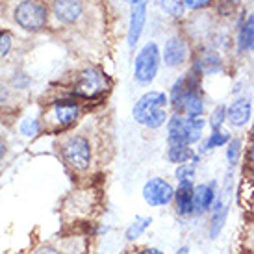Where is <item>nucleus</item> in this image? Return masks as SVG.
<instances>
[{
	"instance_id": "obj_23",
	"label": "nucleus",
	"mask_w": 254,
	"mask_h": 254,
	"mask_svg": "<svg viewBox=\"0 0 254 254\" xmlns=\"http://www.w3.org/2000/svg\"><path fill=\"white\" fill-rule=\"evenodd\" d=\"M195 169H197V165H195V163H182V165H177L175 177H177L178 184L180 182H193V178H195Z\"/></svg>"
},
{
	"instance_id": "obj_8",
	"label": "nucleus",
	"mask_w": 254,
	"mask_h": 254,
	"mask_svg": "<svg viewBox=\"0 0 254 254\" xmlns=\"http://www.w3.org/2000/svg\"><path fill=\"white\" fill-rule=\"evenodd\" d=\"M141 195L143 200L150 208H160V206H167L175 198V188L165 178L154 177L148 178L147 182H145Z\"/></svg>"
},
{
	"instance_id": "obj_17",
	"label": "nucleus",
	"mask_w": 254,
	"mask_h": 254,
	"mask_svg": "<svg viewBox=\"0 0 254 254\" xmlns=\"http://www.w3.org/2000/svg\"><path fill=\"white\" fill-rule=\"evenodd\" d=\"M232 139V134L225 130V128H217V130H212L210 135L206 137L204 141L200 143V148H198V154H206L210 150H215V148L226 147L228 141Z\"/></svg>"
},
{
	"instance_id": "obj_1",
	"label": "nucleus",
	"mask_w": 254,
	"mask_h": 254,
	"mask_svg": "<svg viewBox=\"0 0 254 254\" xmlns=\"http://www.w3.org/2000/svg\"><path fill=\"white\" fill-rule=\"evenodd\" d=\"M169 104L175 113L188 117H202L206 112L204 93H202V74L190 69L175 80L169 93Z\"/></svg>"
},
{
	"instance_id": "obj_32",
	"label": "nucleus",
	"mask_w": 254,
	"mask_h": 254,
	"mask_svg": "<svg viewBox=\"0 0 254 254\" xmlns=\"http://www.w3.org/2000/svg\"><path fill=\"white\" fill-rule=\"evenodd\" d=\"M139 254H163V253L160 251V249H143Z\"/></svg>"
},
{
	"instance_id": "obj_14",
	"label": "nucleus",
	"mask_w": 254,
	"mask_h": 254,
	"mask_svg": "<svg viewBox=\"0 0 254 254\" xmlns=\"http://www.w3.org/2000/svg\"><path fill=\"white\" fill-rule=\"evenodd\" d=\"M251 115H253V102H251V99H247V97H238L228 106V117H226V121L234 128H243L249 125Z\"/></svg>"
},
{
	"instance_id": "obj_9",
	"label": "nucleus",
	"mask_w": 254,
	"mask_h": 254,
	"mask_svg": "<svg viewBox=\"0 0 254 254\" xmlns=\"http://www.w3.org/2000/svg\"><path fill=\"white\" fill-rule=\"evenodd\" d=\"M191 56L190 43L182 36H171L165 39L162 49V64L169 69H178L188 64Z\"/></svg>"
},
{
	"instance_id": "obj_27",
	"label": "nucleus",
	"mask_w": 254,
	"mask_h": 254,
	"mask_svg": "<svg viewBox=\"0 0 254 254\" xmlns=\"http://www.w3.org/2000/svg\"><path fill=\"white\" fill-rule=\"evenodd\" d=\"M184 4L186 9H190V11H198V9H204V7L212 6L215 0H180Z\"/></svg>"
},
{
	"instance_id": "obj_13",
	"label": "nucleus",
	"mask_w": 254,
	"mask_h": 254,
	"mask_svg": "<svg viewBox=\"0 0 254 254\" xmlns=\"http://www.w3.org/2000/svg\"><path fill=\"white\" fill-rule=\"evenodd\" d=\"M215 200H217L215 182L198 184L193 188V213L195 215H204L206 212H210Z\"/></svg>"
},
{
	"instance_id": "obj_28",
	"label": "nucleus",
	"mask_w": 254,
	"mask_h": 254,
	"mask_svg": "<svg viewBox=\"0 0 254 254\" xmlns=\"http://www.w3.org/2000/svg\"><path fill=\"white\" fill-rule=\"evenodd\" d=\"M9 102H11V91L6 85H0V106H6Z\"/></svg>"
},
{
	"instance_id": "obj_20",
	"label": "nucleus",
	"mask_w": 254,
	"mask_h": 254,
	"mask_svg": "<svg viewBox=\"0 0 254 254\" xmlns=\"http://www.w3.org/2000/svg\"><path fill=\"white\" fill-rule=\"evenodd\" d=\"M152 223V219L150 217H145V215H137V217L132 221V225L127 228V240L128 241H135L137 238H141L145 230H147L148 226Z\"/></svg>"
},
{
	"instance_id": "obj_29",
	"label": "nucleus",
	"mask_w": 254,
	"mask_h": 254,
	"mask_svg": "<svg viewBox=\"0 0 254 254\" xmlns=\"http://www.w3.org/2000/svg\"><path fill=\"white\" fill-rule=\"evenodd\" d=\"M6 156H7V143H6V139L0 135V163L6 160Z\"/></svg>"
},
{
	"instance_id": "obj_31",
	"label": "nucleus",
	"mask_w": 254,
	"mask_h": 254,
	"mask_svg": "<svg viewBox=\"0 0 254 254\" xmlns=\"http://www.w3.org/2000/svg\"><path fill=\"white\" fill-rule=\"evenodd\" d=\"M249 162H251V165L254 167V139H253V143H251V147H249Z\"/></svg>"
},
{
	"instance_id": "obj_5",
	"label": "nucleus",
	"mask_w": 254,
	"mask_h": 254,
	"mask_svg": "<svg viewBox=\"0 0 254 254\" xmlns=\"http://www.w3.org/2000/svg\"><path fill=\"white\" fill-rule=\"evenodd\" d=\"M80 102L74 99H58L50 102L43 115V128L52 134L65 132L74 125L80 117Z\"/></svg>"
},
{
	"instance_id": "obj_16",
	"label": "nucleus",
	"mask_w": 254,
	"mask_h": 254,
	"mask_svg": "<svg viewBox=\"0 0 254 254\" xmlns=\"http://www.w3.org/2000/svg\"><path fill=\"white\" fill-rule=\"evenodd\" d=\"M167 160L175 165H182V163H195L197 165L198 160H200V154H197L191 148V145H169Z\"/></svg>"
},
{
	"instance_id": "obj_24",
	"label": "nucleus",
	"mask_w": 254,
	"mask_h": 254,
	"mask_svg": "<svg viewBox=\"0 0 254 254\" xmlns=\"http://www.w3.org/2000/svg\"><path fill=\"white\" fill-rule=\"evenodd\" d=\"M39 130H41V123L37 119H30V117H26V119L21 121V125H19V132H21L22 135H26V137H34V135L39 134Z\"/></svg>"
},
{
	"instance_id": "obj_22",
	"label": "nucleus",
	"mask_w": 254,
	"mask_h": 254,
	"mask_svg": "<svg viewBox=\"0 0 254 254\" xmlns=\"http://www.w3.org/2000/svg\"><path fill=\"white\" fill-rule=\"evenodd\" d=\"M226 117H228V106H226V104H217V106L213 108V112L210 113V119H208L210 128H212V130L223 128Z\"/></svg>"
},
{
	"instance_id": "obj_30",
	"label": "nucleus",
	"mask_w": 254,
	"mask_h": 254,
	"mask_svg": "<svg viewBox=\"0 0 254 254\" xmlns=\"http://www.w3.org/2000/svg\"><path fill=\"white\" fill-rule=\"evenodd\" d=\"M34 254H62V253L54 247H41V249H37Z\"/></svg>"
},
{
	"instance_id": "obj_6",
	"label": "nucleus",
	"mask_w": 254,
	"mask_h": 254,
	"mask_svg": "<svg viewBox=\"0 0 254 254\" xmlns=\"http://www.w3.org/2000/svg\"><path fill=\"white\" fill-rule=\"evenodd\" d=\"M162 65V49L156 41L141 45L134 56V80L139 85H150Z\"/></svg>"
},
{
	"instance_id": "obj_4",
	"label": "nucleus",
	"mask_w": 254,
	"mask_h": 254,
	"mask_svg": "<svg viewBox=\"0 0 254 254\" xmlns=\"http://www.w3.org/2000/svg\"><path fill=\"white\" fill-rule=\"evenodd\" d=\"M60 154L65 165L74 173H85L91 167L93 147L84 134H69L60 143Z\"/></svg>"
},
{
	"instance_id": "obj_11",
	"label": "nucleus",
	"mask_w": 254,
	"mask_h": 254,
	"mask_svg": "<svg viewBox=\"0 0 254 254\" xmlns=\"http://www.w3.org/2000/svg\"><path fill=\"white\" fill-rule=\"evenodd\" d=\"M223 56L219 54L213 47H200L197 50V54L193 56V64H191V69L198 71L202 76L204 74H219L223 71Z\"/></svg>"
},
{
	"instance_id": "obj_21",
	"label": "nucleus",
	"mask_w": 254,
	"mask_h": 254,
	"mask_svg": "<svg viewBox=\"0 0 254 254\" xmlns=\"http://www.w3.org/2000/svg\"><path fill=\"white\" fill-rule=\"evenodd\" d=\"M241 147H243V145H241L240 137H232V139L228 141V145L225 147V158H226V162H228L230 167H236V165L240 163Z\"/></svg>"
},
{
	"instance_id": "obj_10",
	"label": "nucleus",
	"mask_w": 254,
	"mask_h": 254,
	"mask_svg": "<svg viewBox=\"0 0 254 254\" xmlns=\"http://www.w3.org/2000/svg\"><path fill=\"white\" fill-rule=\"evenodd\" d=\"M50 11L62 24H67V26L76 24L78 21H82L85 13V2L84 0H52Z\"/></svg>"
},
{
	"instance_id": "obj_35",
	"label": "nucleus",
	"mask_w": 254,
	"mask_h": 254,
	"mask_svg": "<svg viewBox=\"0 0 254 254\" xmlns=\"http://www.w3.org/2000/svg\"><path fill=\"white\" fill-rule=\"evenodd\" d=\"M121 2H130V0H121Z\"/></svg>"
},
{
	"instance_id": "obj_34",
	"label": "nucleus",
	"mask_w": 254,
	"mask_h": 254,
	"mask_svg": "<svg viewBox=\"0 0 254 254\" xmlns=\"http://www.w3.org/2000/svg\"><path fill=\"white\" fill-rule=\"evenodd\" d=\"M188 253H190V249L188 247H182L180 251H177V254H188Z\"/></svg>"
},
{
	"instance_id": "obj_3",
	"label": "nucleus",
	"mask_w": 254,
	"mask_h": 254,
	"mask_svg": "<svg viewBox=\"0 0 254 254\" xmlns=\"http://www.w3.org/2000/svg\"><path fill=\"white\" fill-rule=\"evenodd\" d=\"M50 7L43 0H21L13 7V22L24 32L37 34L49 26Z\"/></svg>"
},
{
	"instance_id": "obj_26",
	"label": "nucleus",
	"mask_w": 254,
	"mask_h": 254,
	"mask_svg": "<svg viewBox=\"0 0 254 254\" xmlns=\"http://www.w3.org/2000/svg\"><path fill=\"white\" fill-rule=\"evenodd\" d=\"M243 24H245V34L249 39V49L251 52H254V9L243 19Z\"/></svg>"
},
{
	"instance_id": "obj_19",
	"label": "nucleus",
	"mask_w": 254,
	"mask_h": 254,
	"mask_svg": "<svg viewBox=\"0 0 254 254\" xmlns=\"http://www.w3.org/2000/svg\"><path fill=\"white\" fill-rule=\"evenodd\" d=\"M154 4L162 13L169 15L173 19H182L188 11L180 0H154Z\"/></svg>"
},
{
	"instance_id": "obj_12",
	"label": "nucleus",
	"mask_w": 254,
	"mask_h": 254,
	"mask_svg": "<svg viewBox=\"0 0 254 254\" xmlns=\"http://www.w3.org/2000/svg\"><path fill=\"white\" fill-rule=\"evenodd\" d=\"M147 6L148 4L130 6V19H128L127 30V43L130 50H135V47H139V41L145 32V24H147Z\"/></svg>"
},
{
	"instance_id": "obj_33",
	"label": "nucleus",
	"mask_w": 254,
	"mask_h": 254,
	"mask_svg": "<svg viewBox=\"0 0 254 254\" xmlns=\"http://www.w3.org/2000/svg\"><path fill=\"white\" fill-rule=\"evenodd\" d=\"M141 4H148V0H130V6H141Z\"/></svg>"
},
{
	"instance_id": "obj_18",
	"label": "nucleus",
	"mask_w": 254,
	"mask_h": 254,
	"mask_svg": "<svg viewBox=\"0 0 254 254\" xmlns=\"http://www.w3.org/2000/svg\"><path fill=\"white\" fill-rule=\"evenodd\" d=\"M226 215H228V206L223 204L221 200H215V204H213V208H212L210 228H208V232H210V238H217L219 234H221V230L225 228Z\"/></svg>"
},
{
	"instance_id": "obj_2",
	"label": "nucleus",
	"mask_w": 254,
	"mask_h": 254,
	"mask_svg": "<svg viewBox=\"0 0 254 254\" xmlns=\"http://www.w3.org/2000/svg\"><path fill=\"white\" fill-rule=\"evenodd\" d=\"M169 95L163 91H147L135 100L132 108V117L137 125L150 130H158L169 121Z\"/></svg>"
},
{
	"instance_id": "obj_7",
	"label": "nucleus",
	"mask_w": 254,
	"mask_h": 254,
	"mask_svg": "<svg viewBox=\"0 0 254 254\" xmlns=\"http://www.w3.org/2000/svg\"><path fill=\"white\" fill-rule=\"evenodd\" d=\"M110 87V80H108L106 72L99 69V67H87L84 71L78 72L76 82L71 87V97L84 100H93L104 95Z\"/></svg>"
},
{
	"instance_id": "obj_25",
	"label": "nucleus",
	"mask_w": 254,
	"mask_h": 254,
	"mask_svg": "<svg viewBox=\"0 0 254 254\" xmlns=\"http://www.w3.org/2000/svg\"><path fill=\"white\" fill-rule=\"evenodd\" d=\"M13 49V37L6 30H0V60L9 56V52Z\"/></svg>"
},
{
	"instance_id": "obj_15",
	"label": "nucleus",
	"mask_w": 254,
	"mask_h": 254,
	"mask_svg": "<svg viewBox=\"0 0 254 254\" xmlns=\"http://www.w3.org/2000/svg\"><path fill=\"white\" fill-rule=\"evenodd\" d=\"M193 182H180L178 190H175V206H177L178 215L188 217L193 213Z\"/></svg>"
}]
</instances>
